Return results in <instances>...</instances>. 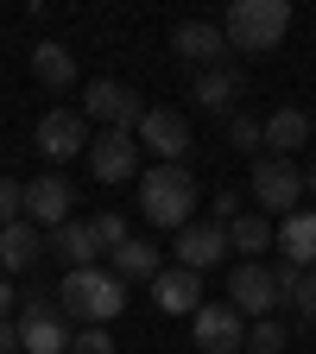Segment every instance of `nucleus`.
<instances>
[{
    "label": "nucleus",
    "instance_id": "nucleus-1",
    "mask_svg": "<svg viewBox=\"0 0 316 354\" xmlns=\"http://www.w3.org/2000/svg\"><path fill=\"white\" fill-rule=\"evenodd\" d=\"M127 310V285L108 272V266H76L57 285V317L64 323H82V329H108Z\"/></svg>",
    "mask_w": 316,
    "mask_h": 354
},
{
    "label": "nucleus",
    "instance_id": "nucleus-2",
    "mask_svg": "<svg viewBox=\"0 0 316 354\" xmlns=\"http://www.w3.org/2000/svg\"><path fill=\"white\" fill-rule=\"evenodd\" d=\"M140 209L152 228H190V209H196V177L190 165H146L140 171Z\"/></svg>",
    "mask_w": 316,
    "mask_h": 354
},
{
    "label": "nucleus",
    "instance_id": "nucleus-3",
    "mask_svg": "<svg viewBox=\"0 0 316 354\" xmlns=\"http://www.w3.org/2000/svg\"><path fill=\"white\" fill-rule=\"evenodd\" d=\"M221 32H228V51L266 57V51H279V38L291 32V0H234V7L221 13Z\"/></svg>",
    "mask_w": 316,
    "mask_h": 354
},
{
    "label": "nucleus",
    "instance_id": "nucleus-4",
    "mask_svg": "<svg viewBox=\"0 0 316 354\" xmlns=\"http://www.w3.org/2000/svg\"><path fill=\"white\" fill-rule=\"evenodd\" d=\"M82 120H102V133H140L146 102L133 95L127 82L102 76V82H89V88H82Z\"/></svg>",
    "mask_w": 316,
    "mask_h": 354
},
{
    "label": "nucleus",
    "instance_id": "nucleus-5",
    "mask_svg": "<svg viewBox=\"0 0 316 354\" xmlns=\"http://www.w3.org/2000/svg\"><path fill=\"white\" fill-rule=\"evenodd\" d=\"M297 196H304V171L291 158H272V152H266L253 165V203H259V215H279L285 221L297 209Z\"/></svg>",
    "mask_w": 316,
    "mask_h": 354
},
{
    "label": "nucleus",
    "instance_id": "nucleus-6",
    "mask_svg": "<svg viewBox=\"0 0 316 354\" xmlns=\"http://www.w3.org/2000/svg\"><path fill=\"white\" fill-rule=\"evenodd\" d=\"M76 335H70V323L57 317V297H26L19 304V348L26 354H64Z\"/></svg>",
    "mask_w": 316,
    "mask_h": 354
},
{
    "label": "nucleus",
    "instance_id": "nucleus-7",
    "mask_svg": "<svg viewBox=\"0 0 316 354\" xmlns=\"http://www.w3.org/2000/svg\"><path fill=\"white\" fill-rule=\"evenodd\" d=\"M228 304L241 310V317H272V310L285 304L279 297V285H272V266H266V259H241L234 266V272H228Z\"/></svg>",
    "mask_w": 316,
    "mask_h": 354
},
{
    "label": "nucleus",
    "instance_id": "nucleus-8",
    "mask_svg": "<svg viewBox=\"0 0 316 354\" xmlns=\"http://www.w3.org/2000/svg\"><path fill=\"white\" fill-rule=\"evenodd\" d=\"M140 152H152L158 165H184V152H190V120L177 114V108H146V120H140Z\"/></svg>",
    "mask_w": 316,
    "mask_h": 354
},
{
    "label": "nucleus",
    "instance_id": "nucleus-9",
    "mask_svg": "<svg viewBox=\"0 0 316 354\" xmlns=\"http://www.w3.org/2000/svg\"><path fill=\"white\" fill-rule=\"evenodd\" d=\"M38 158H51V165L89 158V120L76 108H51V114L38 120Z\"/></svg>",
    "mask_w": 316,
    "mask_h": 354
},
{
    "label": "nucleus",
    "instance_id": "nucleus-10",
    "mask_svg": "<svg viewBox=\"0 0 316 354\" xmlns=\"http://www.w3.org/2000/svg\"><path fill=\"white\" fill-rule=\"evenodd\" d=\"M190 335H196V354H234L247 348V317L234 304H203L190 317Z\"/></svg>",
    "mask_w": 316,
    "mask_h": 354
},
{
    "label": "nucleus",
    "instance_id": "nucleus-11",
    "mask_svg": "<svg viewBox=\"0 0 316 354\" xmlns=\"http://www.w3.org/2000/svg\"><path fill=\"white\" fill-rule=\"evenodd\" d=\"M70 209H76V184H70L64 171L38 177V184H26V221H32V228H51V234H57L64 221H76Z\"/></svg>",
    "mask_w": 316,
    "mask_h": 354
},
{
    "label": "nucleus",
    "instance_id": "nucleus-12",
    "mask_svg": "<svg viewBox=\"0 0 316 354\" xmlns=\"http://www.w3.org/2000/svg\"><path fill=\"white\" fill-rule=\"evenodd\" d=\"M89 171L102 177V184H127V177H140V140L133 133H95L89 140Z\"/></svg>",
    "mask_w": 316,
    "mask_h": 354
},
{
    "label": "nucleus",
    "instance_id": "nucleus-13",
    "mask_svg": "<svg viewBox=\"0 0 316 354\" xmlns=\"http://www.w3.org/2000/svg\"><path fill=\"white\" fill-rule=\"evenodd\" d=\"M171 253H177L184 272L203 279L209 266H215L221 253H234V247H228V228H221V221H190V228H177V247H171Z\"/></svg>",
    "mask_w": 316,
    "mask_h": 354
},
{
    "label": "nucleus",
    "instance_id": "nucleus-14",
    "mask_svg": "<svg viewBox=\"0 0 316 354\" xmlns=\"http://www.w3.org/2000/svg\"><path fill=\"white\" fill-rule=\"evenodd\" d=\"M171 51L196 64V70H215L221 57H228V32H221L215 19H184V26H171Z\"/></svg>",
    "mask_w": 316,
    "mask_h": 354
},
{
    "label": "nucleus",
    "instance_id": "nucleus-15",
    "mask_svg": "<svg viewBox=\"0 0 316 354\" xmlns=\"http://www.w3.org/2000/svg\"><path fill=\"white\" fill-rule=\"evenodd\" d=\"M152 304L165 310V317H196L203 310V279L184 272V266H165V272L152 279Z\"/></svg>",
    "mask_w": 316,
    "mask_h": 354
},
{
    "label": "nucleus",
    "instance_id": "nucleus-16",
    "mask_svg": "<svg viewBox=\"0 0 316 354\" xmlns=\"http://www.w3.org/2000/svg\"><path fill=\"white\" fill-rule=\"evenodd\" d=\"M279 259H297L304 272H316V209H291L285 221H279Z\"/></svg>",
    "mask_w": 316,
    "mask_h": 354
},
{
    "label": "nucleus",
    "instance_id": "nucleus-17",
    "mask_svg": "<svg viewBox=\"0 0 316 354\" xmlns=\"http://www.w3.org/2000/svg\"><path fill=\"white\" fill-rule=\"evenodd\" d=\"M38 253H44V234L32 228V221H13V228H0V272H32L38 266Z\"/></svg>",
    "mask_w": 316,
    "mask_h": 354
},
{
    "label": "nucleus",
    "instance_id": "nucleus-18",
    "mask_svg": "<svg viewBox=\"0 0 316 354\" xmlns=\"http://www.w3.org/2000/svg\"><path fill=\"white\" fill-rule=\"evenodd\" d=\"M310 146V114L304 108H279V114H266V152L272 158H291Z\"/></svg>",
    "mask_w": 316,
    "mask_h": 354
},
{
    "label": "nucleus",
    "instance_id": "nucleus-19",
    "mask_svg": "<svg viewBox=\"0 0 316 354\" xmlns=\"http://www.w3.org/2000/svg\"><path fill=\"white\" fill-rule=\"evenodd\" d=\"M108 272H114L120 285H140V279L152 285V279L165 272V259H158V247H152V241H140V234H133L127 247H114V266H108Z\"/></svg>",
    "mask_w": 316,
    "mask_h": 354
},
{
    "label": "nucleus",
    "instance_id": "nucleus-20",
    "mask_svg": "<svg viewBox=\"0 0 316 354\" xmlns=\"http://www.w3.org/2000/svg\"><path fill=\"white\" fill-rule=\"evenodd\" d=\"M32 76H38L44 88H70V82H76V51H64L57 38L32 44Z\"/></svg>",
    "mask_w": 316,
    "mask_h": 354
},
{
    "label": "nucleus",
    "instance_id": "nucleus-21",
    "mask_svg": "<svg viewBox=\"0 0 316 354\" xmlns=\"http://www.w3.org/2000/svg\"><path fill=\"white\" fill-rule=\"evenodd\" d=\"M234 95H241V76L228 64H215V70H196V102L209 114H234Z\"/></svg>",
    "mask_w": 316,
    "mask_h": 354
},
{
    "label": "nucleus",
    "instance_id": "nucleus-22",
    "mask_svg": "<svg viewBox=\"0 0 316 354\" xmlns=\"http://www.w3.org/2000/svg\"><path fill=\"white\" fill-rule=\"evenodd\" d=\"M228 247H234V253H253V259H266V253L279 247V221H272V215H241L234 228H228Z\"/></svg>",
    "mask_w": 316,
    "mask_h": 354
},
{
    "label": "nucleus",
    "instance_id": "nucleus-23",
    "mask_svg": "<svg viewBox=\"0 0 316 354\" xmlns=\"http://www.w3.org/2000/svg\"><path fill=\"white\" fill-rule=\"evenodd\" d=\"M51 253H64V259H70V272H76V266H95V259H102L95 228H89V221H64V228L51 234Z\"/></svg>",
    "mask_w": 316,
    "mask_h": 354
},
{
    "label": "nucleus",
    "instance_id": "nucleus-24",
    "mask_svg": "<svg viewBox=\"0 0 316 354\" xmlns=\"http://www.w3.org/2000/svg\"><path fill=\"white\" fill-rule=\"evenodd\" d=\"M285 342H291V329H285L279 317H259V323H247V348H253V354H285Z\"/></svg>",
    "mask_w": 316,
    "mask_h": 354
},
{
    "label": "nucleus",
    "instance_id": "nucleus-25",
    "mask_svg": "<svg viewBox=\"0 0 316 354\" xmlns=\"http://www.w3.org/2000/svg\"><path fill=\"white\" fill-rule=\"evenodd\" d=\"M89 228H95V247H102V253H114V247H127V241H133V228H127V215H120V209H102Z\"/></svg>",
    "mask_w": 316,
    "mask_h": 354
},
{
    "label": "nucleus",
    "instance_id": "nucleus-26",
    "mask_svg": "<svg viewBox=\"0 0 316 354\" xmlns=\"http://www.w3.org/2000/svg\"><path fill=\"white\" fill-rule=\"evenodd\" d=\"M228 146L259 152V146H266V120H253V114H228Z\"/></svg>",
    "mask_w": 316,
    "mask_h": 354
},
{
    "label": "nucleus",
    "instance_id": "nucleus-27",
    "mask_svg": "<svg viewBox=\"0 0 316 354\" xmlns=\"http://www.w3.org/2000/svg\"><path fill=\"white\" fill-rule=\"evenodd\" d=\"M13 221H26V184L0 177V228H13Z\"/></svg>",
    "mask_w": 316,
    "mask_h": 354
},
{
    "label": "nucleus",
    "instance_id": "nucleus-28",
    "mask_svg": "<svg viewBox=\"0 0 316 354\" xmlns=\"http://www.w3.org/2000/svg\"><path fill=\"white\" fill-rule=\"evenodd\" d=\"M272 285H279V297H297L304 291V266L297 259H272Z\"/></svg>",
    "mask_w": 316,
    "mask_h": 354
},
{
    "label": "nucleus",
    "instance_id": "nucleus-29",
    "mask_svg": "<svg viewBox=\"0 0 316 354\" xmlns=\"http://www.w3.org/2000/svg\"><path fill=\"white\" fill-rule=\"evenodd\" d=\"M70 354H114V335H108V329H76Z\"/></svg>",
    "mask_w": 316,
    "mask_h": 354
},
{
    "label": "nucleus",
    "instance_id": "nucleus-30",
    "mask_svg": "<svg viewBox=\"0 0 316 354\" xmlns=\"http://www.w3.org/2000/svg\"><path fill=\"white\" fill-rule=\"evenodd\" d=\"M291 304H297V323H310V329H316V272H304V291H297Z\"/></svg>",
    "mask_w": 316,
    "mask_h": 354
},
{
    "label": "nucleus",
    "instance_id": "nucleus-31",
    "mask_svg": "<svg viewBox=\"0 0 316 354\" xmlns=\"http://www.w3.org/2000/svg\"><path fill=\"white\" fill-rule=\"evenodd\" d=\"M0 354H26L19 348V317H0Z\"/></svg>",
    "mask_w": 316,
    "mask_h": 354
},
{
    "label": "nucleus",
    "instance_id": "nucleus-32",
    "mask_svg": "<svg viewBox=\"0 0 316 354\" xmlns=\"http://www.w3.org/2000/svg\"><path fill=\"white\" fill-rule=\"evenodd\" d=\"M0 317H13V279L0 272Z\"/></svg>",
    "mask_w": 316,
    "mask_h": 354
},
{
    "label": "nucleus",
    "instance_id": "nucleus-33",
    "mask_svg": "<svg viewBox=\"0 0 316 354\" xmlns=\"http://www.w3.org/2000/svg\"><path fill=\"white\" fill-rule=\"evenodd\" d=\"M304 190H316V165H310V171H304Z\"/></svg>",
    "mask_w": 316,
    "mask_h": 354
}]
</instances>
